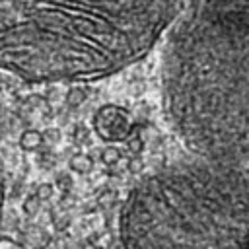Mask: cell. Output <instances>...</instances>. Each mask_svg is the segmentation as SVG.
Returning a JSON list of instances; mask_svg holds the SVG:
<instances>
[{
    "label": "cell",
    "instance_id": "4",
    "mask_svg": "<svg viewBox=\"0 0 249 249\" xmlns=\"http://www.w3.org/2000/svg\"><path fill=\"white\" fill-rule=\"evenodd\" d=\"M202 10L210 14L249 21V0H204Z\"/></svg>",
    "mask_w": 249,
    "mask_h": 249
},
{
    "label": "cell",
    "instance_id": "5",
    "mask_svg": "<svg viewBox=\"0 0 249 249\" xmlns=\"http://www.w3.org/2000/svg\"><path fill=\"white\" fill-rule=\"evenodd\" d=\"M2 198H4V191H2V169H0V212H2Z\"/></svg>",
    "mask_w": 249,
    "mask_h": 249
},
{
    "label": "cell",
    "instance_id": "1",
    "mask_svg": "<svg viewBox=\"0 0 249 249\" xmlns=\"http://www.w3.org/2000/svg\"><path fill=\"white\" fill-rule=\"evenodd\" d=\"M181 0H0V68L31 82H88L142 58Z\"/></svg>",
    "mask_w": 249,
    "mask_h": 249
},
{
    "label": "cell",
    "instance_id": "2",
    "mask_svg": "<svg viewBox=\"0 0 249 249\" xmlns=\"http://www.w3.org/2000/svg\"><path fill=\"white\" fill-rule=\"evenodd\" d=\"M163 103L198 160H249V21L204 10L185 21L167 47Z\"/></svg>",
    "mask_w": 249,
    "mask_h": 249
},
{
    "label": "cell",
    "instance_id": "3",
    "mask_svg": "<svg viewBox=\"0 0 249 249\" xmlns=\"http://www.w3.org/2000/svg\"><path fill=\"white\" fill-rule=\"evenodd\" d=\"M124 249H249V181L198 160L156 171L123 202Z\"/></svg>",
    "mask_w": 249,
    "mask_h": 249
}]
</instances>
